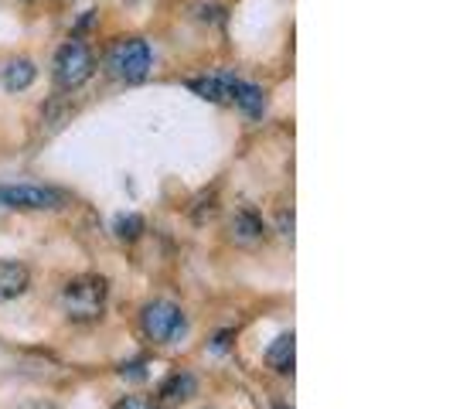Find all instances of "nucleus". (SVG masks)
Instances as JSON below:
<instances>
[{"mask_svg": "<svg viewBox=\"0 0 453 409\" xmlns=\"http://www.w3.org/2000/svg\"><path fill=\"white\" fill-rule=\"evenodd\" d=\"M276 409H287V406H276Z\"/></svg>", "mask_w": 453, "mask_h": 409, "instance_id": "a211bd4d", "label": "nucleus"}, {"mask_svg": "<svg viewBox=\"0 0 453 409\" xmlns=\"http://www.w3.org/2000/svg\"><path fill=\"white\" fill-rule=\"evenodd\" d=\"M119 375H123V379H130V382H143V379H147V359L127 362L123 368H119Z\"/></svg>", "mask_w": 453, "mask_h": 409, "instance_id": "4468645a", "label": "nucleus"}, {"mask_svg": "<svg viewBox=\"0 0 453 409\" xmlns=\"http://www.w3.org/2000/svg\"><path fill=\"white\" fill-rule=\"evenodd\" d=\"M38 79V68L31 58H11L4 72H0V82H4V89L7 92H24L31 89V82Z\"/></svg>", "mask_w": 453, "mask_h": 409, "instance_id": "1a4fd4ad", "label": "nucleus"}, {"mask_svg": "<svg viewBox=\"0 0 453 409\" xmlns=\"http://www.w3.org/2000/svg\"><path fill=\"white\" fill-rule=\"evenodd\" d=\"M263 235H266V226H263V219H259L252 208H242V212L232 219V239H235L239 246H256V243H263Z\"/></svg>", "mask_w": 453, "mask_h": 409, "instance_id": "9d476101", "label": "nucleus"}, {"mask_svg": "<svg viewBox=\"0 0 453 409\" xmlns=\"http://www.w3.org/2000/svg\"><path fill=\"white\" fill-rule=\"evenodd\" d=\"M235 82H239V75H232V72H211V75H202V79H188V89L198 92V96L208 99V103L232 106Z\"/></svg>", "mask_w": 453, "mask_h": 409, "instance_id": "423d86ee", "label": "nucleus"}, {"mask_svg": "<svg viewBox=\"0 0 453 409\" xmlns=\"http://www.w3.org/2000/svg\"><path fill=\"white\" fill-rule=\"evenodd\" d=\"M140 324H143V335L154 341V344H171V341L184 338L188 331V318L178 304L171 300H154L143 307L140 314Z\"/></svg>", "mask_w": 453, "mask_h": 409, "instance_id": "7ed1b4c3", "label": "nucleus"}, {"mask_svg": "<svg viewBox=\"0 0 453 409\" xmlns=\"http://www.w3.org/2000/svg\"><path fill=\"white\" fill-rule=\"evenodd\" d=\"M31 287V273L24 263L14 259H0V300H14Z\"/></svg>", "mask_w": 453, "mask_h": 409, "instance_id": "6e6552de", "label": "nucleus"}, {"mask_svg": "<svg viewBox=\"0 0 453 409\" xmlns=\"http://www.w3.org/2000/svg\"><path fill=\"white\" fill-rule=\"evenodd\" d=\"M65 202L62 191L45 188V184H0V204L4 208H21V212H42V208H58Z\"/></svg>", "mask_w": 453, "mask_h": 409, "instance_id": "39448f33", "label": "nucleus"}, {"mask_svg": "<svg viewBox=\"0 0 453 409\" xmlns=\"http://www.w3.org/2000/svg\"><path fill=\"white\" fill-rule=\"evenodd\" d=\"M195 389H198L195 375H191V372H178V375H171V379L160 386L157 399H154V406H157V409L181 406V403H188V399L195 396Z\"/></svg>", "mask_w": 453, "mask_h": 409, "instance_id": "0eeeda50", "label": "nucleus"}, {"mask_svg": "<svg viewBox=\"0 0 453 409\" xmlns=\"http://www.w3.org/2000/svg\"><path fill=\"white\" fill-rule=\"evenodd\" d=\"M228 338H232L228 331H226V335H219V338H215V351H226V348H228Z\"/></svg>", "mask_w": 453, "mask_h": 409, "instance_id": "f3484780", "label": "nucleus"}, {"mask_svg": "<svg viewBox=\"0 0 453 409\" xmlns=\"http://www.w3.org/2000/svg\"><path fill=\"white\" fill-rule=\"evenodd\" d=\"M232 106H239L252 120H259V116L266 113V92L259 89V86H252V82H246V79H239L235 82V96H232Z\"/></svg>", "mask_w": 453, "mask_h": 409, "instance_id": "9b49d317", "label": "nucleus"}, {"mask_svg": "<svg viewBox=\"0 0 453 409\" xmlns=\"http://www.w3.org/2000/svg\"><path fill=\"white\" fill-rule=\"evenodd\" d=\"M294 359H296V338L294 335H280L266 351V362L273 372L280 375H294Z\"/></svg>", "mask_w": 453, "mask_h": 409, "instance_id": "f8f14e48", "label": "nucleus"}, {"mask_svg": "<svg viewBox=\"0 0 453 409\" xmlns=\"http://www.w3.org/2000/svg\"><path fill=\"white\" fill-rule=\"evenodd\" d=\"M113 409H157L154 406V399H143V396H127L123 403H116Z\"/></svg>", "mask_w": 453, "mask_h": 409, "instance_id": "2eb2a0df", "label": "nucleus"}, {"mask_svg": "<svg viewBox=\"0 0 453 409\" xmlns=\"http://www.w3.org/2000/svg\"><path fill=\"white\" fill-rule=\"evenodd\" d=\"M143 228H147V222L140 219V215H119L116 219V226H113V232H116V239H123V243H134V239H140L143 235Z\"/></svg>", "mask_w": 453, "mask_h": 409, "instance_id": "ddd939ff", "label": "nucleus"}, {"mask_svg": "<svg viewBox=\"0 0 453 409\" xmlns=\"http://www.w3.org/2000/svg\"><path fill=\"white\" fill-rule=\"evenodd\" d=\"M280 232H283L287 239H294V212H283V215H280Z\"/></svg>", "mask_w": 453, "mask_h": 409, "instance_id": "dca6fc26", "label": "nucleus"}, {"mask_svg": "<svg viewBox=\"0 0 453 409\" xmlns=\"http://www.w3.org/2000/svg\"><path fill=\"white\" fill-rule=\"evenodd\" d=\"M106 294H110V287H106L103 276H79L62 290V307H65V314L72 320L89 324V320L103 318Z\"/></svg>", "mask_w": 453, "mask_h": 409, "instance_id": "f257e3e1", "label": "nucleus"}, {"mask_svg": "<svg viewBox=\"0 0 453 409\" xmlns=\"http://www.w3.org/2000/svg\"><path fill=\"white\" fill-rule=\"evenodd\" d=\"M150 62H154L150 45H147V42H140V38H127V42H116V45L110 48L106 68H110V75H113V79L127 82V86H136V82H143V79H147Z\"/></svg>", "mask_w": 453, "mask_h": 409, "instance_id": "f03ea898", "label": "nucleus"}, {"mask_svg": "<svg viewBox=\"0 0 453 409\" xmlns=\"http://www.w3.org/2000/svg\"><path fill=\"white\" fill-rule=\"evenodd\" d=\"M92 72H96V58H92L86 42L72 38V42L58 48V55H55V82H58V89H79L82 82H89Z\"/></svg>", "mask_w": 453, "mask_h": 409, "instance_id": "20e7f679", "label": "nucleus"}]
</instances>
